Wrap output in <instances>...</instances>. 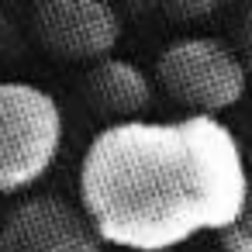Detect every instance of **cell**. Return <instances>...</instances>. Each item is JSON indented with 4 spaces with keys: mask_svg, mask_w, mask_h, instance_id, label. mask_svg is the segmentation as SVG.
Masks as SVG:
<instances>
[{
    "mask_svg": "<svg viewBox=\"0 0 252 252\" xmlns=\"http://www.w3.org/2000/svg\"><path fill=\"white\" fill-rule=\"evenodd\" d=\"M83 100L107 125L138 121L152 107V80L135 63L104 56V59L90 63V69L83 76Z\"/></svg>",
    "mask_w": 252,
    "mask_h": 252,
    "instance_id": "6",
    "label": "cell"
},
{
    "mask_svg": "<svg viewBox=\"0 0 252 252\" xmlns=\"http://www.w3.org/2000/svg\"><path fill=\"white\" fill-rule=\"evenodd\" d=\"M231 49L238 52V59L245 63L249 76H252V0H242L235 11V42Z\"/></svg>",
    "mask_w": 252,
    "mask_h": 252,
    "instance_id": "8",
    "label": "cell"
},
{
    "mask_svg": "<svg viewBox=\"0 0 252 252\" xmlns=\"http://www.w3.org/2000/svg\"><path fill=\"white\" fill-rule=\"evenodd\" d=\"M35 42L63 63H97L121 42V18L111 0H35Z\"/></svg>",
    "mask_w": 252,
    "mask_h": 252,
    "instance_id": "4",
    "label": "cell"
},
{
    "mask_svg": "<svg viewBox=\"0 0 252 252\" xmlns=\"http://www.w3.org/2000/svg\"><path fill=\"white\" fill-rule=\"evenodd\" d=\"M249 166L235 131L211 114L100 128L80 162V204L107 245L169 252L224 231L245 200Z\"/></svg>",
    "mask_w": 252,
    "mask_h": 252,
    "instance_id": "1",
    "label": "cell"
},
{
    "mask_svg": "<svg viewBox=\"0 0 252 252\" xmlns=\"http://www.w3.org/2000/svg\"><path fill=\"white\" fill-rule=\"evenodd\" d=\"M218 245L221 252H252V169H249V190H245L242 211L224 231H218Z\"/></svg>",
    "mask_w": 252,
    "mask_h": 252,
    "instance_id": "7",
    "label": "cell"
},
{
    "mask_svg": "<svg viewBox=\"0 0 252 252\" xmlns=\"http://www.w3.org/2000/svg\"><path fill=\"white\" fill-rule=\"evenodd\" d=\"M104 245L83 204L56 193L25 197L0 221V252H104Z\"/></svg>",
    "mask_w": 252,
    "mask_h": 252,
    "instance_id": "5",
    "label": "cell"
},
{
    "mask_svg": "<svg viewBox=\"0 0 252 252\" xmlns=\"http://www.w3.org/2000/svg\"><path fill=\"white\" fill-rule=\"evenodd\" d=\"M159 90L187 114H224L249 87V69L228 42L190 35L169 42L156 59Z\"/></svg>",
    "mask_w": 252,
    "mask_h": 252,
    "instance_id": "3",
    "label": "cell"
},
{
    "mask_svg": "<svg viewBox=\"0 0 252 252\" xmlns=\"http://www.w3.org/2000/svg\"><path fill=\"white\" fill-rule=\"evenodd\" d=\"M66 121L59 100L25 80L0 83V193L35 187L59 159Z\"/></svg>",
    "mask_w": 252,
    "mask_h": 252,
    "instance_id": "2",
    "label": "cell"
}]
</instances>
